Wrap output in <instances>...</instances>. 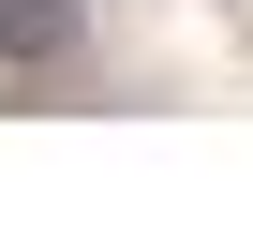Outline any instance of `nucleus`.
<instances>
[{
  "instance_id": "1",
  "label": "nucleus",
  "mask_w": 253,
  "mask_h": 239,
  "mask_svg": "<svg viewBox=\"0 0 253 239\" xmlns=\"http://www.w3.org/2000/svg\"><path fill=\"white\" fill-rule=\"evenodd\" d=\"M0 60H15V75L75 60V0H0Z\"/></svg>"
}]
</instances>
